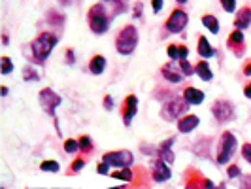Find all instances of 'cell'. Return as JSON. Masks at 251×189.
<instances>
[{"mask_svg":"<svg viewBox=\"0 0 251 189\" xmlns=\"http://www.w3.org/2000/svg\"><path fill=\"white\" fill-rule=\"evenodd\" d=\"M108 170H110V164L104 163V161H102V163L97 166V172H99L100 176H106V174H108Z\"/></svg>","mask_w":251,"mask_h":189,"instance_id":"obj_37","label":"cell"},{"mask_svg":"<svg viewBox=\"0 0 251 189\" xmlns=\"http://www.w3.org/2000/svg\"><path fill=\"white\" fill-rule=\"evenodd\" d=\"M185 189H215V188H214V184H212V180L202 178V176H197V180H195V182H189Z\"/></svg>","mask_w":251,"mask_h":189,"instance_id":"obj_21","label":"cell"},{"mask_svg":"<svg viewBox=\"0 0 251 189\" xmlns=\"http://www.w3.org/2000/svg\"><path fill=\"white\" fill-rule=\"evenodd\" d=\"M244 74H246V76H251V63L248 64L246 68H244Z\"/></svg>","mask_w":251,"mask_h":189,"instance_id":"obj_43","label":"cell"},{"mask_svg":"<svg viewBox=\"0 0 251 189\" xmlns=\"http://www.w3.org/2000/svg\"><path fill=\"white\" fill-rule=\"evenodd\" d=\"M138 46V30L134 25H126L119 30L115 38V50L121 55H130Z\"/></svg>","mask_w":251,"mask_h":189,"instance_id":"obj_3","label":"cell"},{"mask_svg":"<svg viewBox=\"0 0 251 189\" xmlns=\"http://www.w3.org/2000/svg\"><path fill=\"white\" fill-rule=\"evenodd\" d=\"M91 148H93V142H91V138H89L87 135H85V136H81V138H79V150L89 151Z\"/></svg>","mask_w":251,"mask_h":189,"instance_id":"obj_30","label":"cell"},{"mask_svg":"<svg viewBox=\"0 0 251 189\" xmlns=\"http://www.w3.org/2000/svg\"><path fill=\"white\" fill-rule=\"evenodd\" d=\"M2 189H6V188H2Z\"/></svg>","mask_w":251,"mask_h":189,"instance_id":"obj_47","label":"cell"},{"mask_svg":"<svg viewBox=\"0 0 251 189\" xmlns=\"http://www.w3.org/2000/svg\"><path fill=\"white\" fill-rule=\"evenodd\" d=\"M195 72H197V76L201 78L202 81H212V78H214V72H212L210 64L206 61H201V63L195 64Z\"/></svg>","mask_w":251,"mask_h":189,"instance_id":"obj_17","label":"cell"},{"mask_svg":"<svg viewBox=\"0 0 251 189\" xmlns=\"http://www.w3.org/2000/svg\"><path fill=\"white\" fill-rule=\"evenodd\" d=\"M0 72L4 76H8V74H12V70H13V64H12V59L10 57H2L0 59Z\"/></svg>","mask_w":251,"mask_h":189,"instance_id":"obj_26","label":"cell"},{"mask_svg":"<svg viewBox=\"0 0 251 189\" xmlns=\"http://www.w3.org/2000/svg\"><path fill=\"white\" fill-rule=\"evenodd\" d=\"M172 176V170L168 168V164L164 163L163 159H155L153 163H151V178L155 180V182H166V180H170Z\"/></svg>","mask_w":251,"mask_h":189,"instance_id":"obj_10","label":"cell"},{"mask_svg":"<svg viewBox=\"0 0 251 189\" xmlns=\"http://www.w3.org/2000/svg\"><path fill=\"white\" fill-rule=\"evenodd\" d=\"M164 0H151V8H153V13H159L163 10Z\"/></svg>","mask_w":251,"mask_h":189,"instance_id":"obj_36","label":"cell"},{"mask_svg":"<svg viewBox=\"0 0 251 189\" xmlns=\"http://www.w3.org/2000/svg\"><path fill=\"white\" fill-rule=\"evenodd\" d=\"M104 108H106V110H112L113 108V99L110 97V95L104 97Z\"/></svg>","mask_w":251,"mask_h":189,"instance_id":"obj_41","label":"cell"},{"mask_svg":"<svg viewBox=\"0 0 251 189\" xmlns=\"http://www.w3.org/2000/svg\"><path fill=\"white\" fill-rule=\"evenodd\" d=\"M183 99H185L189 104L197 106V104H202V101H204V93L197 87H187L183 91Z\"/></svg>","mask_w":251,"mask_h":189,"instance_id":"obj_15","label":"cell"},{"mask_svg":"<svg viewBox=\"0 0 251 189\" xmlns=\"http://www.w3.org/2000/svg\"><path fill=\"white\" fill-rule=\"evenodd\" d=\"M40 168H42L44 172H59V170H61L57 161H44V163L40 164Z\"/></svg>","mask_w":251,"mask_h":189,"instance_id":"obj_27","label":"cell"},{"mask_svg":"<svg viewBox=\"0 0 251 189\" xmlns=\"http://www.w3.org/2000/svg\"><path fill=\"white\" fill-rule=\"evenodd\" d=\"M228 178H238V176H242V172H240V168L236 166V164H230L228 168Z\"/></svg>","mask_w":251,"mask_h":189,"instance_id":"obj_33","label":"cell"},{"mask_svg":"<svg viewBox=\"0 0 251 189\" xmlns=\"http://www.w3.org/2000/svg\"><path fill=\"white\" fill-rule=\"evenodd\" d=\"M242 155H244V159L251 164V144H244V146H242Z\"/></svg>","mask_w":251,"mask_h":189,"instance_id":"obj_31","label":"cell"},{"mask_svg":"<svg viewBox=\"0 0 251 189\" xmlns=\"http://www.w3.org/2000/svg\"><path fill=\"white\" fill-rule=\"evenodd\" d=\"M251 25V8H242L238 13H236V19H234V27L238 30H246L248 27Z\"/></svg>","mask_w":251,"mask_h":189,"instance_id":"obj_14","label":"cell"},{"mask_svg":"<svg viewBox=\"0 0 251 189\" xmlns=\"http://www.w3.org/2000/svg\"><path fill=\"white\" fill-rule=\"evenodd\" d=\"M189 104L183 97H174L172 101H168L166 104H163V110H161V117L164 121H174V119H179L183 113L189 110Z\"/></svg>","mask_w":251,"mask_h":189,"instance_id":"obj_5","label":"cell"},{"mask_svg":"<svg viewBox=\"0 0 251 189\" xmlns=\"http://www.w3.org/2000/svg\"><path fill=\"white\" fill-rule=\"evenodd\" d=\"M89 70H91V74L100 76L102 72L106 70V59H104L102 55H95V57L91 59V63H89Z\"/></svg>","mask_w":251,"mask_h":189,"instance_id":"obj_18","label":"cell"},{"mask_svg":"<svg viewBox=\"0 0 251 189\" xmlns=\"http://www.w3.org/2000/svg\"><path fill=\"white\" fill-rule=\"evenodd\" d=\"M172 144H174V138H168L164 144H161V148L157 150V155H159V159H163L164 163H172L174 161V153H172Z\"/></svg>","mask_w":251,"mask_h":189,"instance_id":"obj_16","label":"cell"},{"mask_svg":"<svg viewBox=\"0 0 251 189\" xmlns=\"http://www.w3.org/2000/svg\"><path fill=\"white\" fill-rule=\"evenodd\" d=\"M244 95H246V97L251 101V83H250V85H246V89H244Z\"/></svg>","mask_w":251,"mask_h":189,"instance_id":"obj_42","label":"cell"},{"mask_svg":"<svg viewBox=\"0 0 251 189\" xmlns=\"http://www.w3.org/2000/svg\"><path fill=\"white\" fill-rule=\"evenodd\" d=\"M240 189H251V174L242 176V186H240Z\"/></svg>","mask_w":251,"mask_h":189,"instance_id":"obj_38","label":"cell"},{"mask_svg":"<svg viewBox=\"0 0 251 189\" xmlns=\"http://www.w3.org/2000/svg\"><path fill=\"white\" fill-rule=\"evenodd\" d=\"M189 55V50L185 46H177V61H185Z\"/></svg>","mask_w":251,"mask_h":189,"instance_id":"obj_32","label":"cell"},{"mask_svg":"<svg viewBox=\"0 0 251 189\" xmlns=\"http://www.w3.org/2000/svg\"><path fill=\"white\" fill-rule=\"evenodd\" d=\"M115 189H123V188H115Z\"/></svg>","mask_w":251,"mask_h":189,"instance_id":"obj_46","label":"cell"},{"mask_svg":"<svg viewBox=\"0 0 251 189\" xmlns=\"http://www.w3.org/2000/svg\"><path fill=\"white\" fill-rule=\"evenodd\" d=\"M163 76L170 81V83H179V81H183V72L179 70V64H174V63H166L163 66Z\"/></svg>","mask_w":251,"mask_h":189,"instance_id":"obj_12","label":"cell"},{"mask_svg":"<svg viewBox=\"0 0 251 189\" xmlns=\"http://www.w3.org/2000/svg\"><path fill=\"white\" fill-rule=\"evenodd\" d=\"M89 17V27L95 34H104L108 28H110V23H112V13H108V4H95L87 13Z\"/></svg>","mask_w":251,"mask_h":189,"instance_id":"obj_2","label":"cell"},{"mask_svg":"<svg viewBox=\"0 0 251 189\" xmlns=\"http://www.w3.org/2000/svg\"><path fill=\"white\" fill-rule=\"evenodd\" d=\"M23 80H25V81H38L40 76H38V72L30 64H26L25 68H23Z\"/></svg>","mask_w":251,"mask_h":189,"instance_id":"obj_24","label":"cell"},{"mask_svg":"<svg viewBox=\"0 0 251 189\" xmlns=\"http://www.w3.org/2000/svg\"><path fill=\"white\" fill-rule=\"evenodd\" d=\"M236 146H238L236 136H234L230 131H225V133L221 135V140H219V150H217V164H226V163H228V161L232 159L234 151H236Z\"/></svg>","mask_w":251,"mask_h":189,"instance_id":"obj_4","label":"cell"},{"mask_svg":"<svg viewBox=\"0 0 251 189\" xmlns=\"http://www.w3.org/2000/svg\"><path fill=\"white\" fill-rule=\"evenodd\" d=\"M59 38L55 36L53 32H42L36 40H32L30 44V50H32V61L36 64H44L46 59L51 55L53 48L57 46Z\"/></svg>","mask_w":251,"mask_h":189,"instance_id":"obj_1","label":"cell"},{"mask_svg":"<svg viewBox=\"0 0 251 189\" xmlns=\"http://www.w3.org/2000/svg\"><path fill=\"white\" fill-rule=\"evenodd\" d=\"M104 163H108L110 166H117V168H125L134 163V155L128 150H117V151H108L102 157Z\"/></svg>","mask_w":251,"mask_h":189,"instance_id":"obj_6","label":"cell"},{"mask_svg":"<svg viewBox=\"0 0 251 189\" xmlns=\"http://www.w3.org/2000/svg\"><path fill=\"white\" fill-rule=\"evenodd\" d=\"M66 64H75V55H74V50H66Z\"/></svg>","mask_w":251,"mask_h":189,"instance_id":"obj_40","label":"cell"},{"mask_svg":"<svg viewBox=\"0 0 251 189\" xmlns=\"http://www.w3.org/2000/svg\"><path fill=\"white\" fill-rule=\"evenodd\" d=\"M0 93H2V97H6V95H8V87L2 85V87H0Z\"/></svg>","mask_w":251,"mask_h":189,"instance_id":"obj_44","label":"cell"},{"mask_svg":"<svg viewBox=\"0 0 251 189\" xmlns=\"http://www.w3.org/2000/svg\"><path fill=\"white\" fill-rule=\"evenodd\" d=\"M38 99H40V104H42V108L46 110V112L50 113L51 117L55 119L57 115H55V110H57V106L63 102V99H61V95H57L53 89L46 87L40 91V95H38Z\"/></svg>","mask_w":251,"mask_h":189,"instance_id":"obj_7","label":"cell"},{"mask_svg":"<svg viewBox=\"0 0 251 189\" xmlns=\"http://www.w3.org/2000/svg\"><path fill=\"white\" fill-rule=\"evenodd\" d=\"M179 70L183 72V76H193L195 74V66H191L187 59L185 61H179Z\"/></svg>","mask_w":251,"mask_h":189,"instance_id":"obj_28","label":"cell"},{"mask_svg":"<svg viewBox=\"0 0 251 189\" xmlns=\"http://www.w3.org/2000/svg\"><path fill=\"white\" fill-rule=\"evenodd\" d=\"M199 55L204 57V59H210V57H214L215 55V50L208 44V40L206 36H201L199 38Z\"/></svg>","mask_w":251,"mask_h":189,"instance_id":"obj_19","label":"cell"},{"mask_svg":"<svg viewBox=\"0 0 251 189\" xmlns=\"http://www.w3.org/2000/svg\"><path fill=\"white\" fill-rule=\"evenodd\" d=\"M64 151L66 153H77L79 151V140H74V138L64 140Z\"/></svg>","mask_w":251,"mask_h":189,"instance_id":"obj_25","label":"cell"},{"mask_svg":"<svg viewBox=\"0 0 251 189\" xmlns=\"http://www.w3.org/2000/svg\"><path fill=\"white\" fill-rule=\"evenodd\" d=\"M142 10H144V4H142V2H136V4H134V10H132V13H134L136 19L142 17Z\"/></svg>","mask_w":251,"mask_h":189,"instance_id":"obj_39","label":"cell"},{"mask_svg":"<svg viewBox=\"0 0 251 189\" xmlns=\"http://www.w3.org/2000/svg\"><path fill=\"white\" fill-rule=\"evenodd\" d=\"M199 123H201V119H199L197 115L189 113V115H183V117L177 119V131L183 133V135H187L191 131H195V129L199 127Z\"/></svg>","mask_w":251,"mask_h":189,"instance_id":"obj_13","label":"cell"},{"mask_svg":"<svg viewBox=\"0 0 251 189\" xmlns=\"http://www.w3.org/2000/svg\"><path fill=\"white\" fill-rule=\"evenodd\" d=\"M189 23V15L183 10H174V12L170 13V17H168V21H166V30L168 32H172V34H177V32H181Z\"/></svg>","mask_w":251,"mask_h":189,"instance_id":"obj_8","label":"cell"},{"mask_svg":"<svg viewBox=\"0 0 251 189\" xmlns=\"http://www.w3.org/2000/svg\"><path fill=\"white\" fill-rule=\"evenodd\" d=\"M202 25L206 27L212 34H217V32H219V21H217V17H215V15H210V13L202 15Z\"/></svg>","mask_w":251,"mask_h":189,"instance_id":"obj_20","label":"cell"},{"mask_svg":"<svg viewBox=\"0 0 251 189\" xmlns=\"http://www.w3.org/2000/svg\"><path fill=\"white\" fill-rule=\"evenodd\" d=\"M112 178L115 180H123V182H130L132 180V170L125 166V168H121V170H117V172H112Z\"/></svg>","mask_w":251,"mask_h":189,"instance_id":"obj_23","label":"cell"},{"mask_svg":"<svg viewBox=\"0 0 251 189\" xmlns=\"http://www.w3.org/2000/svg\"><path fill=\"white\" fill-rule=\"evenodd\" d=\"M166 53H168V57H170L172 61H176L177 59V46L170 44V46H168V50H166Z\"/></svg>","mask_w":251,"mask_h":189,"instance_id":"obj_34","label":"cell"},{"mask_svg":"<svg viewBox=\"0 0 251 189\" xmlns=\"http://www.w3.org/2000/svg\"><path fill=\"white\" fill-rule=\"evenodd\" d=\"M136 113H138V99H136V95H128L123 102V121L126 127H130Z\"/></svg>","mask_w":251,"mask_h":189,"instance_id":"obj_11","label":"cell"},{"mask_svg":"<svg viewBox=\"0 0 251 189\" xmlns=\"http://www.w3.org/2000/svg\"><path fill=\"white\" fill-rule=\"evenodd\" d=\"M244 44V30H232L230 36H228V48H234V46H242Z\"/></svg>","mask_w":251,"mask_h":189,"instance_id":"obj_22","label":"cell"},{"mask_svg":"<svg viewBox=\"0 0 251 189\" xmlns=\"http://www.w3.org/2000/svg\"><path fill=\"white\" fill-rule=\"evenodd\" d=\"M212 113L219 123H226V121L234 119V106L228 101H215L212 106Z\"/></svg>","mask_w":251,"mask_h":189,"instance_id":"obj_9","label":"cell"},{"mask_svg":"<svg viewBox=\"0 0 251 189\" xmlns=\"http://www.w3.org/2000/svg\"><path fill=\"white\" fill-rule=\"evenodd\" d=\"M219 2H221V6H223V10L226 13L236 12V0H219Z\"/></svg>","mask_w":251,"mask_h":189,"instance_id":"obj_29","label":"cell"},{"mask_svg":"<svg viewBox=\"0 0 251 189\" xmlns=\"http://www.w3.org/2000/svg\"><path fill=\"white\" fill-rule=\"evenodd\" d=\"M83 166H85V161H83V159H75L70 168H72V172H79Z\"/></svg>","mask_w":251,"mask_h":189,"instance_id":"obj_35","label":"cell"},{"mask_svg":"<svg viewBox=\"0 0 251 189\" xmlns=\"http://www.w3.org/2000/svg\"><path fill=\"white\" fill-rule=\"evenodd\" d=\"M177 4H185V2H187V0H176Z\"/></svg>","mask_w":251,"mask_h":189,"instance_id":"obj_45","label":"cell"}]
</instances>
